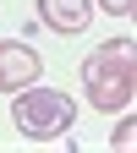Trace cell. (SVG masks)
Listing matches in <instances>:
<instances>
[{"label": "cell", "instance_id": "cell-1", "mask_svg": "<svg viewBox=\"0 0 137 153\" xmlns=\"http://www.w3.org/2000/svg\"><path fill=\"white\" fill-rule=\"evenodd\" d=\"M82 88H88L93 109H110V115L132 109V93H137V44H132V38L99 44L82 60Z\"/></svg>", "mask_w": 137, "mask_h": 153}, {"label": "cell", "instance_id": "cell-2", "mask_svg": "<svg viewBox=\"0 0 137 153\" xmlns=\"http://www.w3.org/2000/svg\"><path fill=\"white\" fill-rule=\"evenodd\" d=\"M11 120H16V131H22L28 142H49V137H66V131H71L77 104H71V93H61V88L28 82V88L11 93Z\"/></svg>", "mask_w": 137, "mask_h": 153}, {"label": "cell", "instance_id": "cell-3", "mask_svg": "<svg viewBox=\"0 0 137 153\" xmlns=\"http://www.w3.org/2000/svg\"><path fill=\"white\" fill-rule=\"evenodd\" d=\"M38 71H44V60H38L33 44H22V38H0V88H6V93L38 82Z\"/></svg>", "mask_w": 137, "mask_h": 153}, {"label": "cell", "instance_id": "cell-4", "mask_svg": "<svg viewBox=\"0 0 137 153\" xmlns=\"http://www.w3.org/2000/svg\"><path fill=\"white\" fill-rule=\"evenodd\" d=\"M88 16H93V6L88 0H38V22H44L49 33H82L88 27Z\"/></svg>", "mask_w": 137, "mask_h": 153}, {"label": "cell", "instance_id": "cell-5", "mask_svg": "<svg viewBox=\"0 0 137 153\" xmlns=\"http://www.w3.org/2000/svg\"><path fill=\"white\" fill-rule=\"evenodd\" d=\"M132 142H137V120L121 115V126H115V148H132Z\"/></svg>", "mask_w": 137, "mask_h": 153}, {"label": "cell", "instance_id": "cell-6", "mask_svg": "<svg viewBox=\"0 0 137 153\" xmlns=\"http://www.w3.org/2000/svg\"><path fill=\"white\" fill-rule=\"evenodd\" d=\"M99 6H104L110 16H126V11H132V0H99Z\"/></svg>", "mask_w": 137, "mask_h": 153}]
</instances>
